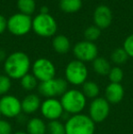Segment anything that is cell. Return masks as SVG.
<instances>
[{
	"label": "cell",
	"instance_id": "4fadbf2b",
	"mask_svg": "<svg viewBox=\"0 0 133 134\" xmlns=\"http://www.w3.org/2000/svg\"><path fill=\"white\" fill-rule=\"evenodd\" d=\"M93 21L100 29H106L112 22V12L108 7L105 5H99L93 13Z\"/></svg>",
	"mask_w": 133,
	"mask_h": 134
},
{
	"label": "cell",
	"instance_id": "30bf717a",
	"mask_svg": "<svg viewBox=\"0 0 133 134\" xmlns=\"http://www.w3.org/2000/svg\"><path fill=\"white\" fill-rule=\"evenodd\" d=\"M40 113L45 120L48 121L59 120L64 114V109L60 102V99L57 98H48L41 102Z\"/></svg>",
	"mask_w": 133,
	"mask_h": 134
},
{
	"label": "cell",
	"instance_id": "ba28073f",
	"mask_svg": "<svg viewBox=\"0 0 133 134\" xmlns=\"http://www.w3.org/2000/svg\"><path fill=\"white\" fill-rule=\"evenodd\" d=\"M32 74L39 82L52 80L56 76V67L51 60L45 58H37L31 66Z\"/></svg>",
	"mask_w": 133,
	"mask_h": 134
},
{
	"label": "cell",
	"instance_id": "52a82bcc",
	"mask_svg": "<svg viewBox=\"0 0 133 134\" xmlns=\"http://www.w3.org/2000/svg\"><path fill=\"white\" fill-rule=\"evenodd\" d=\"M7 29L16 37L27 35L32 29V18L22 13L14 14L7 20Z\"/></svg>",
	"mask_w": 133,
	"mask_h": 134
},
{
	"label": "cell",
	"instance_id": "484cf974",
	"mask_svg": "<svg viewBox=\"0 0 133 134\" xmlns=\"http://www.w3.org/2000/svg\"><path fill=\"white\" fill-rule=\"evenodd\" d=\"M12 87V81L7 75L0 74V97L8 94L9 90Z\"/></svg>",
	"mask_w": 133,
	"mask_h": 134
},
{
	"label": "cell",
	"instance_id": "6da1fadb",
	"mask_svg": "<svg viewBox=\"0 0 133 134\" xmlns=\"http://www.w3.org/2000/svg\"><path fill=\"white\" fill-rule=\"evenodd\" d=\"M31 61L25 52L16 51L7 57L4 62V71L11 80H21L29 73Z\"/></svg>",
	"mask_w": 133,
	"mask_h": 134
},
{
	"label": "cell",
	"instance_id": "1f68e13d",
	"mask_svg": "<svg viewBox=\"0 0 133 134\" xmlns=\"http://www.w3.org/2000/svg\"><path fill=\"white\" fill-rule=\"evenodd\" d=\"M40 14H48V7L47 5H43L40 8Z\"/></svg>",
	"mask_w": 133,
	"mask_h": 134
},
{
	"label": "cell",
	"instance_id": "ffe728a7",
	"mask_svg": "<svg viewBox=\"0 0 133 134\" xmlns=\"http://www.w3.org/2000/svg\"><path fill=\"white\" fill-rule=\"evenodd\" d=\"M59 7L65 13H75L78 12L82 7L81 0H60Z\"/></svg>",
	"mask_w": 133,
	"mask_h": 134
},
{
	"label": "cell",
	"instance_id": "7402d4cb",
	"mask_svg": "<svg viewBox=\"0 0 133 134\" xmlns=\"http://www.w3.org/2000/svg\"><path fill=\"white\" fill-rule=\"evenodd\" d=\"M18 7L20 13L31 16L36 10L35 0H18Z\"/></svg>",
	"mask_w": 133,
	"mask_h": 134
},
{
	"label": "cell",
	"instance_id": "83f0119b",
	"mask_svg": "<svg viewBox=\"0 0 133 134\" xmlns=\"http://www.w3.org/2000/svg\"><path fill=\"white\" fill-rule=\"evenodd\" d=\"M123 49L128 54L129 58H133V34L130 35L123 43Z\"/></svg>",
	"mask_w": 133,
	"mask_h": 134
},
{
	"label": "cell",
	"instance_id": "5b68a950",
	"mask_svg": "<svg viewBox=\"0 0 133 134\" xmlns=\"http://www.w3.org/2000/svg\"><path fill=\"white\" fill-rule=\"evenodd\" d=\"M32 29L39 37H50L57 32V24L51 15L39 13L32 19Z\"/></svg>",
	"mask_w": 133,
	"mask_h": 134
},
{
	"label": "cell",
	"instance_id": "44dd1931",
	"mask_svg": "<svg viewBox=\"0 0 133 134\" xmlns=\"http://www.w3.org/2000/svg\"><path fill=\"white\" fill-rule=\"evenodd\" d=\"M20 85L26 91H33L38 87V80L32 73H28L20 80Z\"/></svg>",
	"mask_w": 133,
	"mask_h": 134
},
{
	"label": "cell",
	"instance_id": "cb8c5ba5",
	"mask_svg": "<svg viewBox=\"0 0 133 134\" xmlns=\"http://www.w3.org/2000/svg\"><path fill=\"white\" fill-rule=\"evenodd\" d=\"M47 134H66L65 124L59 120H52L47 124Z\"/></svg>",
	"mask_w": 133,
	"mask_h": 134
},
{
	"label": "cell",
	"instance_id": "f1b7e54d",
	"mask_svg": "<svg viewBox=\"0 0 133 134\" xmlns=\"http://www.w3.org/2000/svg\"><path fill=\"white\" fill-rule=\"evenodd\" d=\"M13 128L11 123L5 119L0 118V134H11Z\"/></svg>",
	"mask_w": 133,
	"mask_h": 134
},
{
	"label": "cell",
	"instance_id": "277c9868",
	"mask_svg": "<svg viewBox=\"0 0 133 134\" xmlns=\"http://www.w3.org/2000/svg\"><path fill=\"white\" fill-rule=\"evenodd\" d=\"M89 70L84 62L78 59L71 60L65 69V80L73 86H82L88 80Z\"/></svg>",
	"mask_w": 133,
	"mask_h": 134
},
{
	"label": "cell",
	"instance_id": "e0dca14e",
	"mask_svg": "<svg viewBox=\"0 0 133 134\" xmlns=\"http://www.w3.org/2000/svg\"><path fill=\"white\" fill-rule=\"evenodd\" d=\"M52 47L59 54H66L70 49V41L64 35H57L53 38Z\"/></svg>",
	"mask_w": 133,
	"mask_h": 134
},
{
	"label": "cell",
	"instance_id": "f546056e",
	"mask_svg": "<svg viewBox=\"0 0 133 134\" xmlns=\"http://www.w3.org/2000/svg\"><path fill=\"white\" fill-rule=\"evenodd\" d=\"M7 28V19L4 16L0 15V35L5 32Z\"/></svg>",
	"mask_w": 133,
	"mask_h": 134
},
{
	"label": "cell",
	"instance_id": "e575fe53",
	"mask_svg": "<svg viewBox=\"0 0 133 134\" xmlns=\"http://www.w3.org/2000/svg\"><path fill=\"white\" fill-rule=\"evenodd\" d=\"M11 134H14V133H11Z\"/></svg>",
	"mask_w": 133,
	"mask_h": 134
},
{
	"label": "cell",
	"instance_id": "4dcf8cb0",
	"mask_svg": "<svg viewBox=\"0 0 133 134\" xmlns=\"http://www.w3.org/2000/svg\"><path fill=\"white\" fill-rule=\"evenodd\" d=\"M7 53H5V51L4 49H1L0 48V62L4 61L5 62V58H7Z\"/></svg>",
	"mask_w": 133,
	"mask_h": 134
},
{
	"label": "cell",
	"instance_id": "d6986e66",
	"mask_svg": "<svg viewBox=\"0 0 133 134\" xmlns=\"http://www.w3.org/2000/svg\"><path fill=\"white\" fill-rule=\"evenodd\" d=\"M82 92L87 99H94L99 97L100 92V86L95 81L87 80L82 85Z\"/></svg>",
	"mask_w": 133,
	"mask_h": 134
},
{
	"label": "cell",
	"instance_id": "7a4b0ae2",
	"mask_svg": "<svg viewBox=\"0 0 133 134\" xmlns=\"http://www.w3.org/2000/svg\"><path fill=\"white\" fill-rule=\"evenodd\" d=\"M60 102L65 112L71 116L82 113L87 106L88 99L81 90L69 88L60 97Z\"/></svg>",
	"mask_w": 133,
	"mask_h": 134
},
{
	"label": "cell",
	"instance_id": "4316f807",
	"mask_svg": "<svg viewBox=\"0 0 133 134\" xmlns=\"http://www.w3.org/2000/svg\"><path fill=\"white\" fill-rule=\"evenodd\" d=\"M100 29L94 25L86 28L85 32H84V37H85L86 40L93 42V41H96L100 37Z\"/></svg>",
	"mask_w": 133,
	"mask_h": 134
},
{
	"label": "cell",
	"instance_id": "d6a6232c",
	"mask_svg": "<svg viewBox=\"0 0 133 134\" xmlns=\"http://www.w3.org/2000/svg\"><path fill=\"white\" fill-rule=\"evenodd\" d=\"M14 134H27V132L24 131H16V132H15Z\"/></svg>",
	"mask_w": 133,
	"mask_h": 134
},
{
	"label": "cell",
	"instance_id": "3957f363",
	"mask_svg": "<svg viewBox=\"0 0 133 134\" xmlns=\"http://www.w3.org/2000/svg\"><path fill=\"white\" fill-rule=\"evenodd\" d=\"M66 134H95L96 123L88 114L71 115L65 122Z\"/></svg>",
	"mask_w": 133,
	"mask_h": 134
},
{
	"label": "cell",
	"instance_id": "2e32d148",
	"mask_svg": "<svg viewBox=\"0 0 133 134\" xmlns=\"http://www.w3.org/2000/svg\"><path fill=\"white\" fill-rule=\"evenodd\" d=\"M27 134H47V123L43 119L34 117L27 122Z\"/></svg>",
	"mask_w": 133,
	"mask_h": 134
},
{
	"label": "cell",
	"instance_id": "836d02e7",
	"mask_svg": "<svg viewBox=\"0 0 133 134\" xmlns=\"http://www.w3.org/2000/svg\"><path fill=\"white\" fill-rule=\"evenodd\" d=\"M0 118H1V112H0Z\"/></svg>",
	"mask_w": 133,
	"mask_h": 134
},
{
	"label": "cell",
	"instance_id": "8fae6325",
	"mask_svg": "<svg viewBox=\"0 0 133 134\" xmlns=\"http://www.w3.org/2000/svg\"><path fill=\"white\" fill-rule=\"evenodd\" d=\"M110 113V104L105 98L98 97L89 103V116L95 123L104 121Z\"/></svg>",
	"mask_w": 133,
	"mask_h": 134
},
{
	"label": "cell",
	"instance_id": "9c48e42d",
	"mask_svg": "<svg viewBox=\"0 0 133 134\" xmlns=\"http://www.w3.org/2000/svg\"><path fill=\"white\" fill-rule=\"evenodd\" d=\"M0 112L7 119L18 118L22 113L21 100L12 94L3 96L0 98Z\"/></svg>",
	"mask_w": 133,
	"mask_h": 134
},
{
	"label": "cell",
	"instance_id": "ac0fdd59",
	"mask_svg": "<svg viewBox=\"0 0 133 134\" xmlns=\"http://www.w3.org/2000/svg\"><path fill=\"white\" fill-rule=\"evenodd\" d=\"M92 68L93 70L100 76H108L111 69V66L108 59L105 58L98 57L96 59L92 61Z\"/></svg>",
	"mask_w": 133,
	"mask_h": 134
},
{
	"label": "cell",
	"instance_id": "d4e9b609",
	"mask_svg": "<svg viewBox=\"0 0 133 134\" xmlns=\"http://www.w3.org/2000/svg\"><path fill=\"white\" fill-rule=\"evenodd\" d=\"M108 78L110 83H120L124 78V72L119 66L111 68L109 73L108 74Z\"/></svg>",
	"mask_w": 133,
	"mask_h": 134
},
{
	"label": "cell",
	"instance_id": "9a60e30c",
	"mask_svg": "<svg viewBox=\"0 0 133 134\" xmlns=\"http://www.w3.org/2000/svg\"><path fill=\"white\" fill-rule=\"evenodd\" d=\"M41 99L37 94L29 93L27 96L24 97V99L21 100L22 106V112L27 115H30L36 113L37 110H39L41 106Z\"/></svg>",
	"mask_w": 133,
	"mask_h": 134
},
{
	"label": "cell",
	"instance_id": "8992f818",
	"mask_svg": "<svg viewBox=\"0 0 133 134\" xmlns=\"http://www.w3.org/2000/svg\"><path fill=\"white\" fill-rule=\"evenodd\" d=\"M68 83L65 79L59 78V79H52V80L40 82L37 87L38 92L41 96L48 98H57L59 96H62L68 88Z\"/></svg>",
	"mask_w": 133,
	"mask_h": 134
},
{
	"label": "cell",
	"instance_id": "7c38bea8",
	"mask_svg": "<svg viewBox=\"0 0 133 134\" xmlns=\"http://www.w3.org/2000/svg\"><path fill=\"white\" fill-rule=\"evenodd\" d=\"M73 53L76 57V59L81 62H92L98 58V47L93 42L88 40L78 42L74 46Z\"/></svg>",
	"mask_w": 133,
	"mask_h": 134
},
{
	"label": "cell",
	"instance_id": "603a6c76",
	"mask_svg": "<svg viewBox=\"0 0 133 134\" xmlns=\"http://www.w3.org/2000/svg\"><path fill=\"white\" fill-rule=\"evenodd\" d=\"M110 58H111V60L114 64H116L117 66H120L128 61L129 56L126 53V51L123 49V48H119L114 49Z\"/></svg>",
	"mask_w": 133,
	"mask_h": 134
},
{
	"label": "cell",
	"instance_id": "5bb4252c",
	"mask_svg": "<svg viewBox=\"0 0 133 134\" xmlns=\"http://www.w3.org/2000/svg\"><path fill=\"white\" fill-rule=\"evenodd\" d=\"M125 90L120 83H109L105 88V99L109 104H118L124 98Z\"/></svg>",
	"mask_w": 133,
	"mask_h": 134
}]
</instances>
